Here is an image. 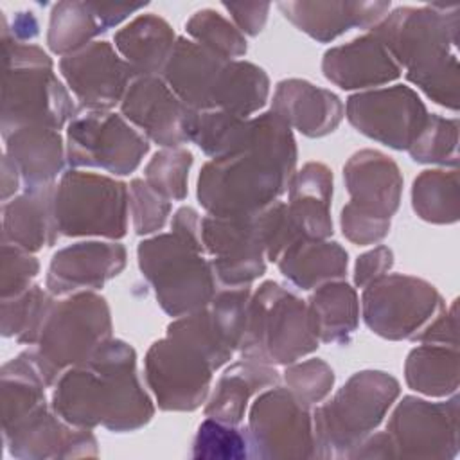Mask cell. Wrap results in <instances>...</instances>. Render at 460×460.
<instances>
[{
    "instance_id": "obj_1",
    "label": "cell",
    "mask_w": 460,
    "mask_h": 460,
    "mask_svg": "<svg viewBox=\"0 0 460 460\" xmlns=\"http://www.w3.org/2000/svg\"><path fill=\"white\" fill-rule=\"evenodd\" d=\"M296 165L291 128L271 110L252 119L244 151L207 162L198 176V201L214 217H248L275 203Z\"/></svg>"
},
{
    "instance_id": "obj_2",
    "label": "cell",
    "mask_w": 460,
    "mask_h": 460,
    "mask_svg": "<svg viewBox=\"0 0 460 460\" xmlns=\"http://www.w3.org/2000/svg\"><path fill=\"white\" fill-rule=\"evenodd\" d=\"M50 406L68 424L115 433L135 431L155 415L137 374L135 349L113 338L58 377Z\"/></svg>"
},
{
    "instance_id": "obj_3",
    "label": "cell",
    "mask_w": 460,
    "mask_h": 460,
    "mask_svg": "<svg viewBox=\"0 0 460 460\" xmlns=\"http://www.w3.org/2000/svg\"><path fill=\"white\" fill-rule=\"evenodd\" d=\"M320 338L309 305L273 280L262 282L246 305L239 352L266 365H291L314 352Z\"/></svg>"
},
{
    "instance_id": "obj_4",
    "label": "cell",
    "mask_w": 460,
    "mask_h": 460,
    "mask_svg": "<svg viewBox=\"0 0 460 460\" xmlns=\"http://www.w3.org/2000/svg\"><path fill=\"white\" fill-rule=\"evenodd\" d=\"M399 381L383 370H361L313 411L316 458L349 455L383 422L399 397Z\"/></svg>"
},
{
    "instance_id": "obj_5",
    "label": "cell",
    "mask_w": 460,
    "mask_h": 460,
    "mask_svg": "<svg viewBox=\"0 0 460 460\" xmlns=\"http://www.w3.org/2000/svg\"><path fill=\"white\" fill-rule=\"evenodd\" d=\"M138 268L169 316H183L205 307L217 289L212 264L199 243L176 232L156 234L137 246Z\"/></svg>"
},
{
    "instance_id": "obj_6",
    "label": "cell",
    "mask_w": 460,
    "mask_h": 460,
    "mask_svg": "<svg viewBox=\"0 0 460 460\" xmlns=\"http://www.w3.org/2000/svg\"><path fill=\"white\" fill-rule=\"evenodd\" d=\"M111 314L106 298L77 291L54 304L38 340L36 358L49 386L70 367L84 363L111 340Z\"/></svg>"
},
{
    "instance_id": "obj_7",
    "label": "cell",
    "mask_w": 460,
    "mask_h": 460,
    "mask_svg": "<svg viewBox=\"0 0 460 460\" xmlns=\"http://www.w3.org/2000/svg\"><path fill=\"white\" fill-rule=\"evenodd\" d=\"M129 189L111 176L70 169L54 189V216L61 235L122 239L128 232Z\"/></svg>"
},
{
    "instance_id": "obj_8",
    "label": "cell",
    "mask_w": 460,
    "mask_h": 460,
    "mask_svg": "<svg viewBox=\"0 0 460 460\" xmlns=\"http://www.w3.org/2000/svg\"><path fill=\"white\" fill-rule=\"evenodd\" d=\"M408 72L428 68L453 54L458 43V5L397 7L370 29Z\"/></svg>"
},
{
    "instance_id": "obj_9",
    "label": "cell",
    "mask_w": 460,
    "mask_h": 460,
    "mask_svg": "<svg viewBox=\"0 0 460 460\" xmlns=\"http://www.w3.org/2000/svg\"><path fill=\"white\" fill-rule=\"evenodd\" d=\"M66 164L74 169H102L117 176L133 172L149 151V142L122 115L81 111L66 126Z\"/></svg>"
},
{
    "instance_id": "obj_10",
    "label": "cell",
    "mask_w": 460,
    "mask_h": 460,
    "mask_svg": "<svg viewBox=\"0 0 460 460\" xmlns=\"http://www.w3.org/2000/svg\"><path fill=\"white\" fill-rule=\"evenodd\" d=\"M444 307L433 284L411 275H383L363 288L361 311L367 327L385 340H413Z\"/></svg>"
},
{
    "instance_id": "obj_11",
    "label": "cell",
    "mask_w": 460,
    "mask_h": 460,
    "mask_svg": "<svg viewBox=\"0 0 460 460\" xmlns=\"http://www.w3.org/2000/svg\"><path fill=\"white\" fill-rule=\"evenodd\" d=\"M144 372L160 410L194 411L208 397L216 368L198 347L167 334L149 347Z\"/></svg>"
},
{
    "instance_id": "obj_12",
    "label": "cell",
    "mask_w": 460,
    "mask_h": 460,
    "mask_svg": "<svg viewBox=\"0 0 460 460\" xmlns=\"http://www.w3.org/2000/svg\"><path fill=\"white\" fill-rule=\"evenodd\" d=\"M77 115L72 97L52 66H5L2 86V137L25 126L63 129Z\"/></svg>"
},
{
    "instance_id": "obj_13",
    "label": "cell",
    "mask_w": 460,
    "mask_h": 460,
    "mask_svg": "<svg viewBox=\"0 0 460 460\" xmlns=\"http://www.w3.org/2000/svg\"><path fill=\"white\" fill-rule=\"evenodd\" d=\"M311 408L288 388L271 386L253 401L248 413V437L253 458H316Z\"/></svg>"
},
{
    "instance_id": "obj_14",
    "label": "cell",
    "mask_w": 460,
    "mask_h": 460,
    "mask_svg": "<svg viewBox=\"0 0 460 460\" xmlns=\"http://www.w3.org/2000/svg\"><path fill=\"white\" fill-rule=\"evenodd\" d=\"M386 433L395 458H455L458 453V397L429 402L406 395L390 415Z\"/></svg>"
},
{
    "instance_id": "obj_15",
    "label": "cell",
    "mask_w": 460,
    "mask_h": 460,
    "mask_svg": "<svg viewBox=\"0 0 460 460\" xmlns=\"http://www.w3.org/2000/svg\"><path fill=\"white\" fill-rule=\"evenodd\" d=\"M345 117L365 137L392 149H408L428 119L420 97L404 84L354 93Z\"/></svg>"
},
{
    "instance_id": "obj_16",
    "label": "cell",
    "mask_w": 460,
    "mask_h": 460,
    "mask_svg": "<svg viewBox=\"0 0 460 460\" xmlns=\"http://www.w3.org/2000/svg\"><path fill=\"white\" fill-rule=\"evenodd\" d=\"M201 243L219 284L244 288L264 275L266 248L259 214L248 217H201Z\"/></svg>"
},
{
    "instance_id": "obj_17",
    "label": "cell",
    "mask_w": 460,
    "mask_h": 460,
    "mask_svg": "<svg viewBox=\"0 0 460 460\" xmlns=\"http://www.w3.org/2000/svg\"><path fill=\"white\" fill-rule=\"evenodd\" d=\"M250 296V286L221 289L205 307L171 322L167 334L198 347L217 370L239 350Z\"/></svg>"
},
{
    "instance_id": "obj_18",
    "label": "cell",
    "mask_w": 460,
    "mask_h": 460,
    "mask_svg": "<svg viewBox=\"0 0 460 460\" xmlns=\"http://www.w3.org/2000/svg\"><path fill=\"white\" fill-rule=\"evenodd\" d=\"M59 72L83 110L108 111L120 104L137 72L108 41H92L63 56Z\"/></svg>"
},
{
    "instance_id": "obj_19",
    "label": "cell",
    "mask_w": 460,
    "mask_h": 460,
    "mask_svg": "<svg viewBox=\"0 0 460 460\" xmlns=\"http://www.w3.org/2000/svg\"><path fill=\"white\" fill-rule=\"evenodd\" d=\"M194 111L178 99L162 75H135L120 101V115L162 147H181L190 142Z\"/></svg>"
},
{
    "instance_id": "obj_20",
    "label": "cell",
    "mask_w": 460,
    "mask_h": 460,
    "mask_svg": "<svg viewBox=\"0 0 460 460\" xmlns=\"http://www.w3.org/2000/svg\"><path fill=\"white\" fill-rule=\"evenodd\" d=\"M4 442L11 456L22 460L93 458L99 455L92 429L68 424L49 404L5 429Z\"/></svg>"
},
{
    "instance_id": "obj_21",
    "label": "cell",
    "mask_w": 460,
    "mask_h": 460,
    "mask_svg": "<svg viewBox=\"0 0 460 460\" xmlns=\"http://www.w3.org/2000/svg\"><path fill=\"white\" fill-rule=\"evenodd\" d=\"M230 61L180 36L160 75L190 110H216Z\"/></svg>"
},
{
    "instance_id": "obj_22",
    "label": "cell",
    "mask_w": 460,
    "mask_h": 460,
    "mask_svg": "<svg viewBox=\"0 0 460 460\" xmlns=\"http://www.w3.org/2000/svg\"><path fill=\"white\" fill-rule=\"evenodd\" d=\"M126 248L113 241H81L58 250L47 270V291L70 295L101 289L126 268Z\"/></svg>"
},
{
    "instance_id": "obj_23",
    "label": "cell",
    "mask_w": 460,
    "mask_h": 460,
    "mask_svg": "<svg viewBox=\"0 0 460 460\" xmlns=\"http://www.w3.org/2000/svg\"><path fill=\"white\" fill-rule=\"evenodd\" d=\"M343 180L354 210L390 221L397 212L402 176L397 164L381 151L361 149L343 165Z\"/></svg>"
},
{
    "instance_id": "obj_24",
    "label": "cell",
    "mask_w": 460,
    "mask_h": 460,
    "mask_svg": "<svg viewBox=\"0 0 460 460\" xmlns=\"http://www.w3.org/2000/svg\"><path fill=\"white\" fill-rule=\"evenodd\" d=\"M322 72L341 90H356L395 81L401 66L383 41L368 32L329 49L322 59Z\"/></svg>"
},
{
    "instance_id": "obj_25",
    "label": "cell",
    "mask_w": 460,
    "mask_h": 460,
    "mask_svg": "<svg viewBox=\"0 0 460 460\" xmlns=\"http://www.w3.org/2000/svg\"><path fill=\"white\" fill-rule=\"evenodd\" d=\"M280 13L298 31L329 43L352 27L372 29L388 13L390 2H279Z\"/></svg>"
},
{
    "instance_id": "obj_26",
    "label": "cell",
    "mask_w": 460,
    "mask_h": 460,
    "mask_svg": "<svg viewBox=\"0 0 460 460\" xmlns=\"http://www.w3.org/2000/svg\"><path fill=\"white\" fill-rule=\"evenodd\" d=\"M271 111L289 128L311 138L332 133L345 115V108L336 93L305 79L280 81L273 93Z\"/></svg>"
},
{
    "instance_id": "obj_27",
    "label": "cell",
    "mask_w": 460,
    "mask_h": 460,
    "mask_svg": "<svg viewBox=\"0 0 460 460\" xmlns=\"http://www.w3.org/2000/svg\"><path fill=\"white\" fill-rule=\"evenodd\" d=\"M5 155L20 171L25 190L54 185L65 172L66 146L58 129L25 126L4 137Z\"/></svg>"
},
{
    "instance_id": "obj_28",
    "label": "cell",
    "mask_w": 460,
    "mask_h": 460,
    "mask_svg": "<svg viewBox=\"0 0 460 460\" xmlns=\"http://www.w3.org/2000/svg\"><path fill=\"white\" fill-rule=\"evenodd\" d=\"M54 185L23 190L2 205V241L31 253L54 246L59 230L54 216Z\"/></svg>"
},
{
    "instance_id": "obj_29",
    "label": "cell",
    "mask_w": 460,
    "mask_h": 460,
    "mask_svg": "<svg viewBox=\"0 0 460 460\" xmlns=\"http://www.w3.org/2000/svg\"><path fill=\"white\" fill-rule=\"evenodd\" d=\"M332 171L322 162H307L295 171L288 187V208L304 237L332 235Z\"/></svg>"
},
{
    "instance_id": "obj_30",
    "label": "cell",
    "mask_w": 460,
    "mask_h": 460,
    "mask_svg": "<svg viewBox=\"0 0 460 460\" xmlns=\"http://www.w3.org/2000/svg\"><path fill=\"white\" fill-rule=\"evenodd\" d=\"M280 376L273 365L243 358L232 363L217 379L207 404L205 417L226 424H241L250 399L279 383Z\"/></svg>"
},
{
    "instance_id": "obj_31",
    "label": "cell",
    "mask_w": 460,
    "mask_h": 460,
    "mask_svg": "<svg viewBox=\"0 0 460 460\" xmlns=\"http://www.w3.org/2000/svg\"><path fill=\"white\" fill-rule=\"evenodd\" d=\"M176 40L172 27L153 13L138 14L113 36L117 52L137 75H160Z\"/></svg>"
},
{
    "instance_id": "obj_32",
    "label": "cell",
    "mask_w": 460,
    "mask_h": 460,
    "mask_svg": "<svg viewBox=\"0 0 460 460\" xmlns=\"http://www.w3.org/2000/svg\"><path fill=\"white\" fill-rule=\"evenodd\" d=\"M280 273L300 289H313L347 275L349 255L334 241L300 237L279 257Z\"/></svg>"
},
{
    "instance_id": "obj_33",
    "label": "cell",
    "mask_w": 460,
    "mask_h": 460,
    "mask_svg": "<svg viewBox=\"0 0 460 460\" xmlns=\"http://www.w3.org/2000/svg\"><path fill=\"white\" fill-rule=\"evenodd\" d=\"M47 381L40 368L36 350H23L2 365L0 408L2 431L11 429L47 404Z\"/></svg>"
},
{
    "instance_id": "obj_34",
    "label": "cell",
    "mask_w": 460,
    "mask_h": 460,
    "mask_svg": "<svg viewBox=\"0 0 460 460\" xmlns=\"http://www.w3.org/2000/svg\"><path fill=\"white\" fill-rule=\"evenodd\" d=\"M307 305L316 320L320 341L336 345L350 341L359 320V300L354 288L343 280L325 282L309 296Z\"/></svg>"
},
{
    "instance_id": "obj_35",
    "label": "cell",
    "mask_w": 460,
    "mask_h": 460,
    "mask_svg": "<svg viewBox=\"0 0 460 460\" xmlns=\"http://www.w3.org/2000/svg\"><path fill=\"white\" fill-rule=\"evenodd\" d=\"M406 385L429 397L456 394L458 347L422 343L410 350L404 363Z\"/></svg>"
},
{
    "instance_id": "obj_36",
    "label": "cell",
    "mask_w": 460,
    "mask_h": 460,
    "mask_svg": "<svg viewBox=\"0 0 460 460\" xmlns=\"http://www.w3.org/2000/svg\"><path fill=\"white\" fill-rule=\"evenodd\" d=\"M190 142L212 160L244 151L252 142V119L223 110L194 111Z\"/></svg>"
},
{
    "instance_id": "obj_37",
    "label": "cell",
    "mask_w": 460,
    "mask_h": 460,
    "mask_svg": "<svg viewBox=\"0 0 460 460\" xmlns=\"http://www.w3.org/2000/svg\"><path fill=\"white\" fill-rule=\"evenodd\" d=\"M458 171L428 169L422 171L411 187V205L415 214L437 225H449L458 219Z\"/></svg>"
},
{
    "instance_id": "obj_38",
    "label": "cell",
    "mask_w": 460,
    "mask_h": 460,
    "mask_svg": "<svg viewBox=\"0 0 460 460\" xmlns=\"http://www.w3.org/2000/svg\"><path fill=\"white\" fill-rule=\"evenodd\" d=\"M54 295L32 284L23 293L2 298V336L18 343H38L45 322L54 307Z\"/></svg>"
},
{
    "instance_id": "obj_39",
    "label": "cell",
    "mask_w": 460,
    "mask_h": 460,
    "mask_svg": "<svg viewBox=\"0 0 460 460\" xmlns=\"http://www.w3.org/2000/svg\"><path fill=\"white\" fill-rule=\"evenodd\" d=\"M104 32L90 2H58L50 11L47 45L54 54L68 56Z\"/></svg>"
},
{
    "instance_id": "obj_40",
    "label": "cell",
    "mask_w": 460,
    "mask_h": 460,
    "mask_svg": "<svg viewBox=\"0 0 460 460\" xmlns=\"http://www.w3.org/2000/svg\"><path fill=\"white\" fill-rule=\"evenodd\" d=\"M185 31L201 47L225 58L235 59L246 54L244 34L214 9L196 11L185 23Z\"/></svg>"
},
{
    "instance_id": "obj_41",
    "label": "cell",
    "mask_w": 460,
    "mask_h": 460,
    "mask_svg": "<svg viewBox=\"0 0 460 460\" xmlns=\"http://www.w3.org/2000/svg\"><path fill=\"white\" fill-rule=\"evenodd\" d=\"M419 164L456 167L458 164V120L440 115H428L419 135L406 149Z\"/></svg>"
},
{
    "instance_id": "obj_42",
    "label": "cell",
    "mask_w": 460,
    "mask_h": 460,
    "mask_svg": "<svg viewBox=\"0 0 460 460\" xmlns=\"http://www.w3.org/2000/svg\"><path fill=\"white\" fill-rule=\"evenodd\" d=\"M192 153L183 147H162L144 167V180L165 199L181 201L187 196V180Z\"/></svg>"
},
{
    "instance_id": "obj_43",
    "label": "cell",
    "mask_w": 460,
    "mask_h": 460,
    "mask_svg": "<svg viewBox=\"0 0 460 460\" xmlns=\"http://www.w3.org/2000/svg\"><path fill=\"white\" fill-rule=\"evenodd\" d=\"M190 455L192 458H248L252 456L248 431L246 428L207 417L198 428Z\"/></svg>"
},
{
    "instance_id": "obj_44",
    "label": "cell",
    "mask_w": 460,
    "mask_h": 460,
    "mask_svg": "<svg viewBox=\"0 0 460 460\" xmlns=\"http://www.w3.org/2000/svg\"><path fill=\"white\" fill-rule=\"evenodd\" d=\"M284 379L293 397L311 408L329 395L334 385V372L323 359L311 358L302 363L286 365Z\"/></svg>"
},
{
    "instance_id": "obj_45",
    "label": "cell",
    "mask_w": 460,
    "mask_h": 460,
    "mask_svg": "<svg viewBox=\"0 0 460 460\" xmlns=\"http://www.w3.org/2000/svg\"><path fill=\"white\" fill-rule=\"evenodd\" d=\"M129 189V216L138 235L160 232L171 214V201L160 196L146 180L133 178Z\"/></svg>"
},
{
    "instance_id": "obj_46",
    "label": "cell",
    "mask_w": 460,
    "mask_h": 460,
    "mask_svg": "<svg viewBox=\"0 0 460 460\" xmlns=\"http://www.w3.org/2000/svg\"><path fill=\"white\" fill-rule=\"evenodd\" d=\"M406 79L419 86L431 101L449 110H458V59L456 54L417 72H408Z\"/></svg>"
},
{
    "instance_id": "obj_47",
    "label": "cell",
    "mask_w": 460,
    "mask_h": 460,
    "mask_svg": "<svg viewBox=\"0 0 460 460\" xmlns=\"http://www.w3.org/2000/svg\"><path fill=\"white\" fill-rule=\"evenodd\" d=\"M38 273H40V262L31 252L2 241V255H0L2 298H11L29 289Z\"/></svg>"
},
{
    "instance_id": "obj_48",
    "label": "cell",
    "mask_w": 460,
    "mask_h": 460,
    "mask_svg": "<svg viewBox=\"0 0 460 460\" xmlns=\"http://www.w3.org/2000/svg\"><path fill=\"white\" fill-rule=\"evenodd\" d=\"M259 223L262 230L266 257L271 262H277L289 244L304 237L289 214L288 203L280 199H277L275 203L259 212Z\"/></svg>"
},
{
    "instance_id": "obj_49",
    "label": "cell",
    "mask_w": 460,
    "mask_h": 460,
    "mask_svg": "<svg viewBox=\"0 0 460 460\" xmlns=\"http://www.w3.org/2000/svg\"><path fill=\"white\" fill-rule=\"evenodd\" d=\"M340 225H341L343 235L350 243L359 244V246L379 243L390 232V221L365 216V214L354 210L350 205H345L341 208Z\"/></svg>"
},
{
    "instance_id": "obj_50",
    "label": "cell",
    "mask_w": 460,
    "mask_h": 460,
    "mask_svg": "<svg viewBox=\"0 0 460 460\" xmlns=\"http://www.w3.org/2000/svg\"><path fill=\"white\" fill-rule=\"evenodd\" d=\"M420 343H435L458 347L456 341V300L449 307H442L413 338Z\"/></svg>"
},
{
    "instance_id": "obj_51",
    "label": "cell",
    "mask_w": 460,
    "mask_h": 460,
    "mask_svg": "<svg viewBox=\"0 0 460 460\" xmlns=\"http://www.w3.org/2000/svg\"><path fill=\"white\" fill-rule=\"evenodd\" d=\"M394 264V252L388 246H376L374 250L363 253L356 261L354 268V284L365 288L379 277L386 275Z\"/></svg>"
},
{
    "instance_id": "obj_52",
    "label": "cell",
    "mask_w": 460,
    "mask_h": 460,
    "mask_svg": "<svg viewBox=\"0 0 460 460\" xmlns=\"http://www.w3.org/2000/svg\"><path fill=\"white\" fill-rule=\"evenodd\" d=\"M223 7L243 34L257 36L266 25L271 5L268 2H223Z\"/></svg>"
},
{
    "instance_id": "obj_53",
    "label": "cell",
    "mask_w": 460,
    "mask_h": 460,
    "mask_svg": "<svg viewBox=\"0 0 460 460\" xmlns=\"http://www.w3.org/2000/svg\"><path fill=\"white\" fill-rule=\"evenodd\" d=\"M92 9L102 27V31L106 32L108 29L119 25L120 22H124L129 14L144 9L147 4H104V2H90Z\"/></svg>"
},
{
    "instance_id": "obj_54",
    "label": "cell",
    "mask_w": 460,
    "mask_h": 460,
    "mask_svg": "<svg viewBox=\"0 0 460 460\" xmlns=\"http://www.w3.org/2000/svg\"><path fill=\"white\" fill-rule=\"evenodd\" d=\"M349 458H395L394 444L386 431L370 433L350 455Z\"/></svg>"
},
{
    "instance_id": "obj_55",
    "label": "cell",
    "mask_w": 460,
    "mask_h": 460,
    "mask_svg": "<svg viewBox=\"0 0 460 460\" xmlns=\"http://www.w3.org/2000/svg\"><path fill=\"white\" fill-rule=\"evenodd\" d=\"M2 27H4L16 41H22V43H25V41L36 38L38 32H40V31H38V29H40V27H38V20H36L34 13H31V11H20V13H16L11 27L7 25L5 16L2 14Z\"/></svg>"
},
{
    "instance_id": "obj_56",
    "label": "cell",
    "mask_w": 460,
    "mask_h": 460,
    "mask_svg": "<svg viewBox=\"0 0 460 460\" xmlns=\"http://www.w3.org/2000/svg\"><path fill=\"white\" fill-rule=\"evenodd\" d=\"M22 183V176L18 167L14 165V162L4 153V160H2V201H9L11 196L16 194V190L20 189Z\"/></svg>"
}]
</instances>
